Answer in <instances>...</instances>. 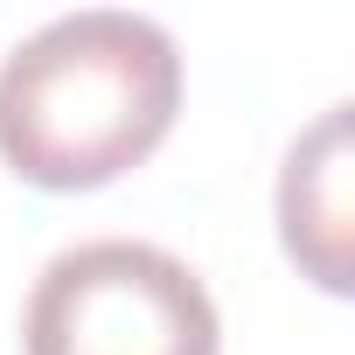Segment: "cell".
Masks as SVG:
<instances>
[{"instance_id":"obj_1","label":"cell","mask_w":355,"mask_h":355,"mask_svg":"<svg viewBox=\"0 0 355 355\" xmlns=\"http://www.w3.org/2000/svg\"><path fill=\"white\" fill-rule=\"evenodd\" d=\"M182 112V49L132 8H77L0 63V160L35 189H105Z\"/></svg>"},{"instance_id":"obj_2","label":"cell","mask_w":355,"mask_h":355,"mask_svg":"<svg viewBox=\"0 0 355 355\" xmlns=\"http://www.w3.org/2000/svg\"><path fill=\"white\" fill-rule=\"evenodd\" d=\"M28 355H216L223 320L209 286L160 244L91 237L42 265L28 313Z\"/></svg>"},{"instance_id":"obj_3","label":"cell","mask_w":355,"mask_h":355,"mask_svg":"<svg viewBox=\"0 0 355 355\" xmlns=\"http://www.w3.org/2000/svg\"><path fill=\"white\" fill-rule=\"evenodd\" d=\"M279 230L313 286L348 293V105H327L320 125L293 139L279 174Z\"/></svg>"}]
</instances>
